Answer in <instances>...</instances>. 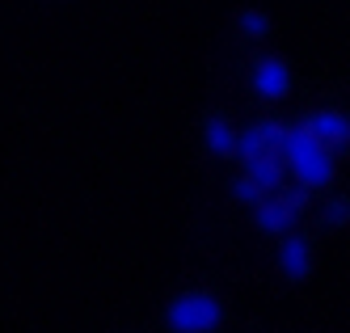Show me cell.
<instances>
[{"label":"cell","mask_w":350,"mask_h":333,"mask_svg":"<svg viewBox=\"0 0 350 333\" xmlns=\"http://www.w3.org/2000/svg\"><path fill=\"white\" fill-rule=\"evenodd\" d=\"M224 321V304L211 291H182L165 308V325L173 333H215Z\"/></svg>","instance_id":"2"},{"label":"cell","mask_w":350,"mask_h":333,"mask_svg":"<svg viewBox=\"0 0 350 333\" xmlns=\"http://www.w3.org/2000/svg\"><path fill=\"white\" fill-rule=\"evenodd\" d=\"M232 198H241V202H249V207H258V202L266 198L254 182H249V177H237V182H232Z\"/></svg>","instance_id":"11"},{"label":"cell","mask_w":350,"mask_h":333,"mask_svg":"<svg viewBox=\"0 0 350 333\" xmlns=\"http://www.w3.org/2000/svg\"><path fill=\"white\" fill-rule=\"evenodd\" d=\"M254 93L266 97V101H283V97L291 93V68H287V59L262 55V59L254 64Z\"/></svg>","instance_id":"4"},{"label":"cell","mask_w":350,"mask_h":333,"mask_svg":"<svg viewBox=\"0 0 350 333\" xmlns=\"http://www.w3.org/2000/svg\"><path fill=\"white\" fill-rule=\"evenodd\" d=\"M279 161H283V169L295 173V182L304 186V190H321V186H329L334 177H338L334 152L325 148V144H317V139L304 131V122H299V126H283Z\"/></svg>","instance_id":"1"},{"label":"cell","mask_w":350,"mask_h":333,"mask_svg":"<svg viewBox=\"0 0 350 333\" xmlns=\"http://www.w3.org/2000/svg\"><path fill=\"white\" fill-rule=\"evenodd\" d=\"M325 224H329V228H346V198H334L329 207H325Z\"/></svg>","instance_id":"12"},{"label":"cell","mask_w":350,"mask_h":333,"mask_svg":"<svg viewBox=\"0 0 350 333\" xmlns=\"http://www.w3.org/2000/svg\"><path fill=\"white\" fill-rule=\"evenodd\" d=\"M279 270H283V278H291V283H304V278L312 274V245L304 237H283Z\"/></svg>","instance_id":"7"},{"label":"cell","mask_w":350,"mask_h":333,"mask_svg":"<svg viewBox=\"0 0 350 333\" xmlns=\"http://www.w3.org/2000/svg\"><path fill=\"white\" fill-rule=\"evenodd\" d=\"M279 139H283V122H249L245 131H237V157L249 161V157H270V152H279Z\"/></svg>","instance_id":"6"},{"label":"cell","mask_w":350,"mask_h":333,"mask_svg":"<svg viewBox=\"0 0 350 333\" xmlns=\"http://www.w3.org/2000/svg\"><path fill=\"white\" fill-rule=\"evenodd\" d=\"M245 177L262 194H274V190L283 186V161H279V152H270V157H249L245 161Z\"/></svg>","instance_id":"8"},{"label":"cell","mask_w":350,"mask_h":333,"mask_svg":"<svg viewBox=\"0 0 350 333\" xmlns=\"http://www.w3.org/2000/svg\"><path fill=\"white\" fill-rule=\"evenodd\" d=\"M203 139H207V148L215 152V157H237V131H232L228 118L211 114L207 126H203Z\"/></svg>","instance_id":"9"},{"label":"cell","mask_w":350,"mask_h":333,"mask_svg":"<svg viewBox=\"0 0 350 333\" xmlns=\"http://www.w3.org/2000/svg\"><path fill=\"white\" fill-rule=\"evenodd\" d=\"M304 131L317 144H325L329 152H346V144H350V118L342 110H317V114L304 118Z\"/></svg>","instance_id":"5"},{"label":"cell","mask_w":350,"mask_h":333,"mask_svg":"<svg viewBox=\"0 0 350 333\" xmlns=\"http://www.w3.org/2000/svg\"><path fill=\"white\" fill-rule=\"evenodd\" d=\"M237 25H241L245 38H266V34H270V17H266V9H245Z\"/></svg>","instance_id":"10"},{"label":"cell","mask_w":350,"mask_h":333,"mask_svg":"<svg viewBox=\"0 0 350 333\" xmlns=\"http://www.w3.org/2000/svg\"><path fill=\"white\" fill-rule=\"evenodd\" d=\"M304 202H308V190H304V186H295V190H287V194H279V198L266 194L258 207H254V211H258L254 219H258L262 232H287V228L295 224V215L304 211Z\"/></svg>","instance_id":"3"}]
</instances>
